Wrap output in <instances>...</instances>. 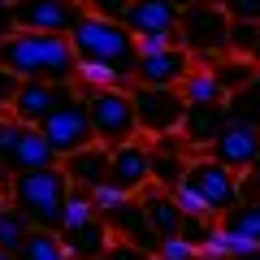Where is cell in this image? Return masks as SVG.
Segmentation results:
<instances>
[{
    "mask_svg": "<svg viewBox=\"0 0 260 260\" xmlns=\"http://www.w3.org/2000/svg\"><path fill=\"white\" fill-rule=\"evenodd\" d=\"M247 174H251V182H256V186H260V160H256V165H251V169H247Z\"/></svg>",
    "mask_w": 260,
    "mask_h": 260,
    "instance_id": "ab89813d",
    "label": "cell"
},
{
    "mask_svg": "<svg viewBox=\"0 0 260 260\" xmlns=\"http://www.w3.org/2000/svg\"><path fill=\"white\" fill-rule=\"evenodd\" d=\"M213 230H217L213 217H182V230L178 234H182L186 243H195V247H204V243L213 239Z\"/></svg>",
    "mask_w": 260,
    "mask_h": 260,
    "instance_id": "d6a6232c",
    "label": "cell"
},
{
    "mask_svg": "<svg viewBox=\"0 0 260 260\" xmlns=\"http://www.w3.org/2000/svg\"><path fill=\"white\" fill-rule=\"evenodd\" d=\"M104 87H135V83H126L121 74H113L109 65H91V61H78V74H74V91H78V95H91V91H104Z\"/></svg>",
    "mask_w": 260,
    "mask_h": 260,
    "instance_id": "484cf974",
    "label": "cell"
},
{
    "mask_svg": "<svg viewBox=\"0 0 260 260\" xmlns=\"http://www.w3.org/2000/svg\"><path fill=\"white\" fill-rule=\"evenodd\" d=\"M109 160H113V148L91 143V148L74 152V156H61V169H65V178H70L78 191H95V186L109 182Z\"/></svg>",
    "mask_w": 260,
    "mask_h": 260,
    "instance_id": "e0dca14e",
    "label": "cell"
},
{
    "mask_svg": "<svg viewBox=\"0 0 260 260\" xmlns=\"http://www.w3.org/2000/svg\"><path fill=\"white\" fill-rule=\"evenodd\" d=\"M204 5H221V9H225V0H204Z\"/></svg>",
    "mask_w": 260,
    "mask_h": 260,
    "instance_id": "b9f144b4",
    "label": "cell"
},
{
    "mask_svg": "<svg viewBox=\"0 0 260 260\" xmlns=\"http://www.w3.org/2000/svg\"><path fill=\"white\" fill-rule=\"evenodd\" d=\"M182 182L204 200L208 217H217V221H221V217L243 200V195H239V174L225 169V165H217L213 156H191V160H186Z\"/></svg>",
    "mask_w": 260,
    "mask_h": 260,
    "instance_id": "ba28073f",
    "label": "cell"
},
{
    "mask_svg": "<svg viewBox=\"0 0 260 260\" xmlns=\"http://www.w3.org/2000/svg\"><path fill=\"white\" fill-rule=\"evenodd\" d=\"M109 182L121 186L126 195H139L143 186L152 182V139H130L121 148H113V160H109Z\"/></svg>",
    "mask_w": 260,
    "mask_h": 260,
    "instance_id": "5bb4252c",
    "label": "cell"
},
{
    "mask_svg": "<svg viewBox=\"0 0 260 260\" xmlns=\"http://www.w3.org/2000/svg\"><path fill=\"white\" fill-rule=\"evenodd\" d=\"M178 44L195 56V65H213L217 56L230 52V13L221 5H191L178 22Z\"/></svg>",
    "mask_w": 260,
    "mask_h": 260,
    "instance_id": "277c9868",
    "label": "cell"
},
{
    "mask_svg": "<svg viewBox=\"0 0 260 260\" xmlns=\"http://www.w3.org/2000/svg\"><path fill=\"white\" fill-rule=\"evenodd\" d=\"M182 174H186L182 152H169V148H156V143H152V182L165 186V191H174V186L182 182Z\"/></svg>",
    "mask_w": 260,
    "mask_h": 260,
    "instance_id": "d4e9b609",
    "label": "cell"
},
{
    "mask_svg": "<svg viewBox=\"0 0 260 260\" xmlns=\"http://www.w3.org/2000/svg\"><path fill=\"white\" fill-rule=\"evenodd\" d=\"M91 109V126H95V143L104 148H121V143L139 139V117H135V100L130 87H104V91L83 95Z\"/></svg>",
    "mask_w": 260,
    "mask_h": 260,
    "instance_id": "5b68a950",
    "label": "cell"
},
{
    "mask_svg": "<svg viewBox=\"0 0 260 260\" xmlns=\"http://www.w3.org/2000/svg\"><path fill=\"white\" fill-rule=\"evenodd\" d=\"M13 26L18 30H52V35H70L83 22L87 5L83 0H9Z\"/></svg>",
    "mask_w": 260,
    "mask_h": 260,
    "instance_id": "30bf717a",
    "label": "cell"
},
{
    "mask_svg": "<svg viewBox=\"0 0 260 260\" xmlns=\"http://www.w3.org/2000/svg\"><path fill=\"white\" fill-rule=\"evenodd\" d=\"M30 217L22 213V208H13L9 200H5V208H0V251H9V256H18L22 243L30 239Z\"/></svg>",
    "mask_w": 260,
    "mask_h": 260,
    "instance_id": "cb8c5ba5",
    "label": "cell"
},
{
    "mask_svg": "<svg viewBox=\"0 0 260 260\" xmlns=\"http://www.w3.org/2000/svg\"><path fill=\"white\" fill-rule=\"evenodd\" d=\"M100 260H152L143 247H135V243H126V239H113L109 243V251H104Z\"/></svg>",
    "mask_w": 260,
    "mask_h": 260,
    "instance_id": "e575fe53",
    "label": "cell"
},
{
    "mask_svg": "<svg viewBox=\"0 0 260 260\" xmlns=\"http://www.w3.org/2000/svg\"><path fill=\"white\" fill-rule=\"evenodd\" d=\"M91 200H95V213H100L104 221H109V217H113V213H117V208H121V204H126V200H130V195L121 191V186L104 182V186H95V191H91Z\"/></svg>",
    "mask_w": 260,
    "mask_h": 260,
    "instance_id": "4dcf8cb0",
    "label": "cell"
},
{
    "mask_svg": "<svg viewBox=\"0 0 260 260\" xmlns=\"http://www.w3.org/2000/svg\"><path fill=\"white\" fill-rule=\"evenodd\" d=\"M225 13L234 22H260V0H225Z\"/></svg>",
    "mask_w": 260,
    "mask_h": 260,
    "instance_id": "d590c367",
    "label": "cell"
},
{
    "mask_svg": "<svg viewBox=\"0 0 260 260\" xmlns=\"http://www.w3.org/2000/svg\"><path fill=\"white\" fill-rule=\"evenodd\" d=\"M126 9H130V0H87V13L113 18V22H126Z\"/></svg>",
    "mask_w": 260,
    "mask_h": 260,
    "instance_id": "836d02e7",
    "label": "cell"
},
{
    "mask_svg": "<svg viewBox=\"0 0 260 260\" xmlns=\"http://www.w3.org/2000/svg\"><path fill=\"white\" fill-rule=\"evenodd\" d=\"M256 48H260V22H234L230 18V52L256 61Z\"/></svg>",
    "mask_w": 260,
    "mask_h": 260,
    "instance_id": "f1b7e54d",
    "label": "cell"
},
{
    "mask_svg": "<svg viewBox=\"0 0 260 260\" xmlns=\"http://www.w3.org/2000/svg\"><path fill=\"white\" fill-rule=\"evenodd\" d=\"M225 121H230V109L225 104H186V117H182V143L186 148H204L208 152V143L217 139L225 130Z\"/></svg>",
    "mask_w": 260,
    "mask_h": 260,
    "instance_id": "ac0fdd59",
    "label": "cell"
},
{
    "mask_svg": "<svg viewBox=\"0 0 260 260\" xmlns=\"http://www.w3.org/2000/svg\"><path fill=\"white\" fill-rule=\"evenodd\" d=\"M0 208H5V195H0Z\"/></svg>",
    "mask_w": 260,
    "mask_h": 260,
    "instance_id": "ee69618b",
    "label": "cell"
},
{
    "mask_svg": "<svg viewBox=\"0 0 260 260\" xmlns=\"http://www.w3.org/2000/svg\"><path fill=\"white\" fill-rule=\"evenodd\" d=\"M109 230H113V239L135 243V247H143L148 256H156V247H160V234L152 230L148 213H143V204H139V195H130L126 204H121L117 213L109 217Z\"/></svg>",
    "mask_w": 260,
    "mask_h": 260,
    "instance_id": "2e32d148",
    "label": "cell"
},
{
    "mask_svg": "<svg viewBox=\"0 0 260 260\" xmlns=\"http://www.w3.org/2000/svg\"><path fill=\"white\" fill-rule=\"evenodd\" d=\"M0 65L18 78H39V83H74L78 52L70 35L52 30H9L0 44Z\"/></svg>",
    "mask_w": 260,
    "mask_h": 260,
    "instance_id": "6da1fadb",
    "label": "cell"
},
{
    "mask_svg": "<svg viewBox=\"0 0 260 260\" xmlns=\"http://www.w3.org/2000/svg\"><path fill=\"white\" fill-rule=\"evenodd\" d=\"M0 260H18V256H9V251H0Z\"/></svg>",
    "mask_w": 260,
    "mask_h": 260,
    "instance_id": "7bdbcfd3",
    "label": "cell"
},
{
    "mask_svg": "<svg viewBox=\"0 0 260 260\" xmlns=\"http://www.w3.org/2000/svg\"><path fill=\"white\" fill-rule=\"evenodd\" d=\"M83 5H87V0H83Z\"/></svg>",
    "mask_w": 260,
    "mask_h": 260,
    "instance_id": "7dc6e473",
    "label": "cell"
},
{
    "mask_svg": "<svg viewBox=\"0 0 260 260\" xmlns=\"http://www.w3.org/2000/svg\"><path fill=\"white\" fill-rule=\"evenodd\" d=\"M182 100L186 104H225L230 95L221 91V83H217V74L208 65H195L191 74L182 78Z\"/></svg>",
    "mask_w": 260,
    "mask_h": 260,
    "instance_id": "603a6c76",
    "label": "cell"
},
{
    "mask_svg": "<svg viewBox=\"0 0 260 260\" xmlns=\"http://www.w3.org/2000/svg\"><path fill=\"white\" fill-rule=\"evenodd\" d=\"M70 44H74L78 61L109 65L113 74H121L126 83H135V65H139V39H135V30H130L126 22L83 13V22L70 30Z\"/></svg>",
    "mask_w": 260,
    "mask_h": 260,
    "instance_id": "3957f363",
    "label": "cell"
},
{
    "mask_svg": "<svg viewBox=\"0 0 260 260\" xmlns=\"http://www.w3.org/2000/svg\"><path fill=\"white\" fill-rule=\"evenodd\" d=\"M18 87H22V78L13 74V70H5L0 65V109L9 113V104H13V95H18Z\"/></svg>",
    "mask_w": 260,
    "mask_h": 260,
    "instance_id": "8d00e7d4",
    "label": "cell"
},
{
    "mask_svg": "<svg viewBox=\"0 0 260 260\" xmlns=\"http://www.w3.org/2000/svg\"><path fill=\"white\" fill-rule=\"evenodd\" d=\"M56 152L48 148L44 130L39 126H26V121H13L9 113H0V169L5 174H26V169H44V165H56Z\"/></svg>",
    "mask_w": 260,
    "mask_h": 260,
    "instance_id": "8992f818",
    "label": "cell"
},
{
    "mask_svg": "<svg viewBox=\"0 0 260 260\" xmlns=\"http://www.w3.org/2000/svg\"><path fill=\"white\" fill-rule=\"evenodd\" d=\"M56 234H61L70 260H100L104 251H109V243H113V230H109L104 217H91V221L70 225V230H56Z\"/></svg>",
    "mask_w": 260,
    "mask_h": 260,
    "instance_id": "d6986e66",
    "label": "cell"
},
{
    "mask_svg": "<svg viewBox=\"0 0 260 260\" xmlns=\"http://www.w3.org/2000/svg\"><path fill=\"white\" fill-rule=\"evenodd\" d=\"M91 217H100L95 213V200H91V191H70V200H65V217H61V230H70V225H83V221H91Z\"/></svg>",
    "mask_w": 260,
    "mask_h": 260,
    "instance_id": "f546056e",
    "label": "cell"
},
{
    "mask_svg": "<svg viewBox=\"0 0 260 260\" xmlns=\"http://www.w3.org/2000/svg\"><path fill=\"white\" fill-rule=\"evenodd\" d=\"M256 61H260V48H256Z\"/></svg>",
    "mask_w": 260,
    "mask_h": 260,
    "instance_id": "bcb514c9",
    "label": "cell"
},
{
    "mask_svg": "<svg viewBox=\"0 0 260 260\" xmlns=\"http://www.w3.org/2000/svg\"><path fill=\"white\" fill-rule=\"evenodd\" d=\"M130 100H135V117H139V135L148 139H165V135H178L186 117V100L182 87H130Z\"/></svg>",
    "mask_w": 260,
    "mask_h": 260,
    "instance_id": "52a82bcc",
    "label": "cell"
},
{
    "mask_svg": "<svg viewBox=\"0 0 260 260\" xmlns=\"http://www.w3.org/2000/svg\"><path fill=\"white\" fill-rule=\"evenodd\" d=\"M217 225H221L225 234H234V239L260 247V200H239V204H234Z\"/></svg>",
    "mask_w": 260,
    "mask_h": 260,
    "instance_id": "7402d4cb",
    "label": "cell"
},
{
    "mask_svg": "<svg viewBox=\"0 0 260 260\" xmlns=\"http://www.w3.org/2000/svg\"><path fill=\"white\" fill-rule=\"evenodd\" d=\"M74 182L65 178L61 160L44 169H26V174H13L9 182L0 186V195L9 200L13 208L30 217L35 230H61V217H65V200H70Z\"/></svg>",
    "mask_w": 260,
    "mask_h": 260,
    "instance_id": "7a4b0ae2",
    "label": "cell"
},
{
    "mask_svg": "<svg viewBox=\"0 0 260 260\" xmlns=\"http://www.w3.org/2000/svg\"><path fill=\"white\" fill-rule=\"evenodd\" d=\"M225 109H230L234 121H251V126H260V74L251 78L243 91H234L230 100H225Z\"/></svg>",
    "mask_w": 260,
    "mask_h": 260,
    "instance_id": "83f0119b",
    "label": "cell"
},
{
    "mask_svg": "<svg viewBox=\"0 0 260 260\" xmlns=\"http://www.w3.org/2000/svg\"><path fill=\"white\" fill-rule=\"evenodd\" d=\"M178 22H182V9L169 0H130L126 9V26L135 30V39H152V35L178 39Z\"/></svg>",
    "mask_w": 260,
    "mask_h": 260,
    "instance_id": "9a60e30c",
    "label": "cell"
},
{
    "mask_svg": "<svg viewBox=\"0 0 260 260\" xmlns=\"http://www.w3.org/2000/svg\"><path fill=\"white\" fill-rule=\"evenodd\" d=\"M169 5H178V9H191V5H200V0H169Z\"/></svg>",
    "mask_w": 260,
    "mask_h": 260,
    "instance_id": "60d3db41",
    "label": "cell"
},
{
    "mask_svg": "<svg viewBox=\"0 0 260 260\" xmlns=\"http://www.w3.org/2000/svg\"><path fill=\"white\" fill-rule=\"evenodd\" d=\"M191 70H195V56L182 44H174V48H156V52H139L135 83H143V87H182V78Z\"/></svg>",
    "mask_w": 260,
    "mask_h": 260,
    "instance_id": "4fadbf2b",
    "label": "cell"
},
{
    "mask_svg": "<svg viewBox=\"0 0 260 260\" xmlns=\"http://www.w3.org/2000/svg\"><path fill=\"white\" fill-rule=\"evenodd\" d=\"M234 260H260V247H251V251H243V256H234Z\"/></svg>",
    "mask_w": 260,
    "mask_h": 260,
    "instance_id": "f35d334b",
    "label": "cell"
},
{
    "mask_svg": "<svg viewBox=\"0 0 260 260\" xmlns=\"http://www.w3.org/2000/svg\"><path fill=\"white\" fill-rule=\"evenodd\" d=\"M18 260H70V251H65L56 230H30V239L22 243Z\"/></svg>",
    "mask_w": 260,
    "mask_h": 260,
    "instance_id": "4316f807",
    "label": "cell"
},
{
    "mask_svg": "<svg viewBox=\"0 0 260 260\" xmlns=\"http://www.w3.org/2000/svg\"><path fill=\"white\" fill-rule=\"evenodd\" d=\"M9 30H18V26H13V9H9V0H0V44H5Z\"/></svg>",
    "mask_w": 260,
    "mask_h": 260,
    "instance_id": "74e56055",
    "label": "cell"
},
{
    "mask_svg": "<svg viewBox=\"0 0 260 260\" xmlns=\"http://www.w3.org/2000/svg\"><path fill=\"white\" fill-rule=\"evenodd\" d=\"M200 260H213V256H200Z\"/></svg>",
    "mask_w": 260,
    "mask_h": 260,
    "instance_id": "f6af8a7d",
    "label": "cell"
},
{
    "mask_svg": "<svg viewBox=\"0 0 260 260\" xmlns=\"http://www.w3.org/2000/svg\"><path fill=\"white\" fill-rule=\"evenodd\" d=\"M152 260H200V247L186 243L182 234H178V239H160V247H156Z\"/></svg>",
    "mask_w": 260,
    "mask_h": 260,
    "instance_id": "1f68e13d",
    "label": "cell"
},
{
    "mask_svg": "<svg viewBox=\"0 0 260 260\" xmlns=\"http://www.w3.org/2000/svg\"><path fill=\"white\" fill-rule=\"evenodd\" d=\"M70 95H74V83H39V78H22L18 95H13V104H9V117L26 121V126H44V117L56 113Z\"/></svg>",
    "mask_w": 260,
    "mask_h": 260,
    "instance_id": "7c38bea8",
    "label": "cell"
},
{
    "mask_svg": "<svg viewBox=\"0 0 260 260\" xmlns=\"http://www.w3.org/2000/svg\"><path fill=\"white\" fill-rule=\"evenodd\" d=\"M217 74V83H221V91L225 95H234V91H243V87L251 83V78L260 74V61H251V56H234V52H225V56H217L213 65H208Z\"/></svg>",
    "mask_w": 260,
    "mask_h": 260,
    "instance_id": "44dd1931",
    "label": "cell"
},
{
    "mask_svg": "<svg viewBox=\"0 0 260 260\" xmlns=\"http://www.w3.org/2000/svg\"><path fill=\"white\" fill-rule=\"evenodd\" d=\"M139 204H143V213H148L152 230H156L160 239H178V230H182V208H178L174 191H165V186L148 182V186L139 191Z\"/></svg>",
    "mask_w": 260,
    "mask_h": 260,
    "instance_id": "ffe728a7",
    "label": "cell"
},
{
    "mask_svg": "<svg viewBox=\"0 0 260 260\" xmlns=\"http://www.w3.org/2000/svg\"><path fill=\"white\" fill-rule=\"evenodd\" d=\"M208 156H213L217 165L234 169V174H247V169L260 160V126L230 117V121H225V130L208 143Z\"/></svg>",
    "mask_w": 260,
    "mask_h": 260,
    "instance_id": "8fae6325",
    "label": "cell"
},
{
    "mask_svg": "<svg viewBox=\"0 0 260 260\" xmlns=\"http://www.w3.org/2000/svg\"><path fill=\"white\" fill-rule=\"evenodd\" d=\"M39 130H44L48 148H52L56 156H74V152H83V148H91V143H95L91 109H87V100H83L78 91L70 95V100H65L56 113H48Z\"/></svg>",
    "mask_w": 260,
    "mask_h": 260,
    "instance_id": "9c48e42d",
    "label": "cell"
}]
</instances>
